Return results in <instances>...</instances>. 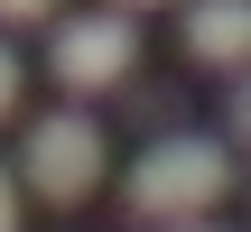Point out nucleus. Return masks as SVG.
I'll list each match as a JSON object with an SVG mask.
<instances>
[{
	"label": "nucleus",
	"instance_id": "1",
	"mask_svg": "<svg viewBox=\"0 0 251 232\" xmlns=\"http://www.w3.org/2000/svg\"><path fill=\"white\" fill-rule=\"evenodd\" d=\"M233 195V149L224 139H149L140 158H130V177H121V205L140 214V223H196V214H214Z\"/></svg>",
	"mask_w": 251,
	"mask_h": 232
},
{
	"label": "nucleus",
	"instance_id": "10",
	"mask_svg": "<svg viewBox=\"0 0 251 232\" xmlns=\"http://www.w3.org/2000/svg\"><path fill=\"white\" fill-rule=\"evenodd\" d=\"M121 9H158V0H121Z\"/></svg>",
	"mask_w": 251,
	"mask_h": 232
},
{
	"label": "nucleus",
	"instance_id": "6",
	"mask_svg": "<svg viewBox=\"0 0 251 232\" xmlns=\"http://www.w3.org/2000/svg\"><path fill=\"white\" fill-rule=\"evenodd\" d=\"M19 112V56H9V37H0V121Z\"/></svg>",
	"mask_w": 251,
	"mask_h": 232
},
{
	"label": "nucleus",
	"instance_id": "2",
	"mask_svg": "<svg viewBox=\"0 0 251 232\" xmlns=\"http://www.w3.org/2000/svg\"><path fill=\"white\" fill-rule=\"evenodd\" d=\"M19 167H28V186H37L47 205H84V195L102 186V130H93L84 112H47V121H28V139H19Z\"/></svg>",
	"mask_w": 251,
	"mask_h": 232
},
{
	"label": "nucleus",
	"instance_id": "9",
	"mask_svg": "<svg viewBox=\"0 0 251 232\" xmlns=\"http://www.w3.org/2000/svg\"><path fill=\"white\" fill-rule=\"evenodd\" d=\"M158 232H214V223H158Z\"/></svg>",
	"mask_w": 251,
	"mask_h": 232
},
{
	"label": "nucleus",
	"instance_id": "8",
	"mask_svg": "<svg viewBox=\"0 0 251 232\" xmlns=\"http://www.w3.org/2000/svg\"><path fill=\"white\" fill-rule=\"evenodd\" d=\"M0 232H19V186H9V167H0Z\"/></svg>",
	"mask_w": 251,
	"mask_h": 232
},
{
	"label": "nucleus",
	"instance_id": "3",
	"mask_svg": "<svg viewBox=\"0 0 251 232\" xmlns=\"http://www.w3.org/2000/svg\"><path fill=\"white\" fill-rule=\"evenodd\" d=\"M47 65H56V84H65V93H102V84H121V74L140 65V28H130V9H84V19H56Z\"/></svg>",
	"mask_w": 251,
	"mask_h": 232
},
{
	"label": "nucleus",
	"instance_id": "7",
	"mask_svg": "<svg viewBox=\"0 0 251 232\" xmlns=\"http://www.w3.org/2000/svg\"><path fill=\"white\" fill-rule=\"evenodd\" d=\"M233 130H242V149H251V74L233 84Z\"/></svg>",
	"mask_w": 251,
	"mask_h": 232
},
{
	"label": "nucleus",
	"instance_id": "5",
	"mask_svg": "<svg viewBox=\"0 0 251 232\" xmlns=\"http://www.w3.org/2000/svg\"><path fill=\"white\" fill-rule=\"evenodd\" d=\"M37 19H56V0H0V28H37Z\"/></svg>",
	"mask_w": 251,
	"mask_h": 232
},
{
	"label": "nucleus",
	"instance_id": "4",
	"mask_svg": "<svg viewBox=\"0 0 251 232\" xmlns=\"http://www.w3.org/2000/svg\"><path fill=\"white\" fill-rule=\"evenodd\" d=\"M186 56L196 65H251V0H186Z\"/></svg>",
	"mask_w": 251,
	"mask_h": 232
}]
</instances>
